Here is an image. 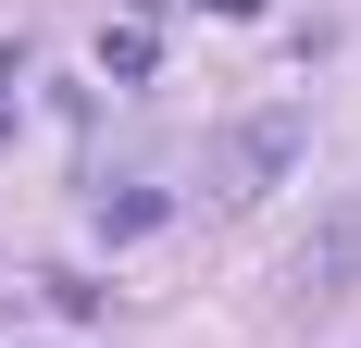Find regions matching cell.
Segmentation results:
<instances>
[{"label": "cell", "mask_w": 361, "mask_h": 348, "mask_svg": "<svg viewBox=\"0 0 361 348\" xmlns=\"http://www.w3.org/2000/svg\"><path fill=\"white\" fill-rule=\"evenodd\" d=\"M287 162H299V112H250L212 137V199H262Z\"/></svg>", "instance_id": "6da1fadb"}, {"label": "cell", "mask_w": 361, "mask_h": 348, "mask_svg": "<svg viewBox=\"0 0 361 348\" xmlns=\"http://www.w3.org/2000/svg\"><path fill=\"white\" fill-rule=\"evenodd\" d=\"M349 274H361V211H324L312 249H299V299L324 311V299H349Z\"/></svg>", "instance_id": "7a4b0ae2"}, {"label": "cell", "mask_w": 361, "mask_h": 348, "mask_svg": "<svg viewBox=\"0 0 361 348\" xmlns=\"http://www.w3.org/2000/svg\"><path fill=\"white\" fill-rule=\"evenodd\" d=\"M162 224V187H125V199H100V237H149Z\"/></svg>", "instance_id": "3957f363"}, {"label": "cell", "mask_w": 361, "mask_h": 348, "mask_svg": "<svg viewBox=\"0 0 361 348\" xmlns=\"http://www.w3.org/2000/svg\"><path fill=\"white\" fill-rule=\"evenodd\" d=\"M100 75H125V87H137V75H149V25H112V37H100Z\"/></svg>", "instance_id": "277c9868"}, {"label": "cell", "mask_w": 361, "mask_h": 348, "mask_svg": "<svg viewBox=\"0 0 361 348\" xmlns=\"http://www.w3.org/2000/svg\"><path fill=\"white\" fill-rule=\"evenodd\" d=\"M0 137H13V50H0Z\"/></svg>", "instance_id": "5b68a950"}]
</instances>
